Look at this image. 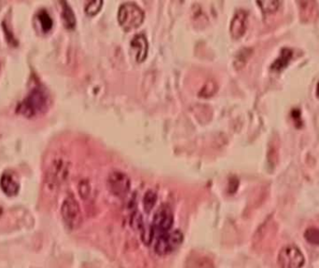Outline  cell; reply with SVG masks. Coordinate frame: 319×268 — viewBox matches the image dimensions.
Masks as SVG:
<instances>
[{"instance_id":"obj_16","label":"cell","mask_w":319,"mask_h":268,"mask_svg":"<svg viewBox=\"0 0 319 268\" xmlns=\"http://www.w3.org/2000/svg\"><path fill=\"white\" fill-rule=\"evenodd\" d=\"M157 198H158V195L156 194L155 191L148 190L146 192V194L143 197V206L145 211L147 212L151 211L157 202Z\"/></svg>"},{"instance_id":"obj_2","label":"cell","mask_w":319,"mask_h":268,"mask_svg":"<svg viewBox=\"0 0 319 268\" xmlns=\"http://www.w3.org/2000/svg\"><path fill=\"white\" fill-rule=\"evenodd\" d=\"M145 19L143 9L134 2H125L120 6L118 20L125 31H131L142 25Z\"/></svg>"},{"instance_id":"obj_21","label":"cell","mask_w":319,"mask_h":268,"mask_svg":"<svg viewBox=\"0 0 319 268\" xmlns=\"http://www.w3.org/2000/svg\"><path fill=\"white\" fill-rule=\"evenodd\" d=\"M317 94H318V96L319 97V83L318 84V90H317Z\"/></svg>"},{"instance_id":"obj_10","label":"cell","mask_w":319,"mask_h":268,"mask_svg":"<svg viewBox=\"0 0 319 268\" xmlns=\"http://www.w3.org/2000/svg\"><path fill=\"white\" fill-rule=\"evenodd\" d=\"M0 187L2 191L8 195H16L20 190V184L17 175L13 171H5L0 178Z\"/></svg>"},{"instance_id":"obj_14","label":"cell","mask_w":319,"mask_h":268,"mask_svg":"<svg viewBox=\"0 0 319 268\" xmlns=\"http://www.w3.org/2000/svg\"><path fill=\"white\" fill-rule=\"evenodd\" d=\"M62 4V18L64 25L68 29H73L76 25V17L71 7L66 2H61Z\"/></svg>"},{"instance_id":"obj_19","label":"cell","mask_w":319,"mask_h":268,"mask_svg":"<svg viewBox=\"0 0 319 268\" xmlns=\"http://www.w3.org/2000/svg\"><path fill=\"white\" fill-rule=\"evenodd\" d=\"M102 6H103V1H101V0L91 1L85 7V12L90 16H93L98 13Z\"/></svg>"},{"instance_id":"obj_18","label":"cell","mask_w":319,"mask_h":268,"mask_svg":"<svg viewBox=\"0 0 319 268\" xmlns=\"http://www.w3.org/2000/svg\"><path fill=\"white\" fill-rule=\"evenodd\" d=\"M305 239L313 245H319V228H308L304 233Z\"/></svg>"},{"instance_id":"obj_13","label":"cell","mask_w":319,"mask_h":268,"mask_svg":"<svg viewBox=\"0 0 319 268\" xmlns=\"http://www.w3.org/2000/svg\"><path fill=\"white\" fill-rule=\"evenodd\" d=\"M292 55H293L292 49H287V48L281 49L280 56L272 65V70H274V71L283 70L289 64V62H290V60L292 58Z\"/></svg>"},{"instance_id":"obj_15","label":"cell","mask_w":319,"mask_h":268,"mask_svg":"<svg viewBox=\"0 0 319 268\" xmlns=\"http://www.w3.org/2000/svg\"><path fill=\"white\" fill-rule=\"evenodd\" d=\"M38 19L41 24V28L44 32H49V30H51L53 22L46 9H41L38 12Z\"/></svg>"},{"instance_id":"obj_7","label":"cell","mask_w":319,"mask_h":268,"mask_svg":"<svg viewBox=\"0 0 319 268\" xmlns=\"http://www.w3.org/2000/svg\"><path fill=\"white\" fill-rule=\"evenodd\" d=\"M107 187L113 195L118 197H124L130 192L131 180L125 172L114 170L108 174Z\"/></svg>"},{"instance_id":"obj_3","label":"cell","mask_w":319,"mask_h":268,"mask_svg":"<svg viewBox=\"0 0 319 268\" xmlns=\"http://www.w3.org/2000/svg\"><path fill=\"white\" fill-rule=\"evenodd\" d=\"M69 174V163L62 156L52 159L45 174V186L50 191L58 189Z\"/></svg>"},{"instance_id":"obj_12","label":"cell","mask_w":319,"mask_h":268,"mask_svg":"<svg viewBox=\"0 0 319 268\" xmlns=\"http://www.w3.org/2000/svg\"><path fill=\"white\" fill-rule=\"evenodd\" d=\"M301 16L303 21H315L319 17V8L316 2H301Z\"/></svg>"},{"instance_id":"obj_11","label":"cell","mask_w":319,"mask_h":268,"mask_svg":"<svg viewBox=\"0 0 319 268\" xmlns=\"http://www.w3.org/2000/svg\"><path fill=\"white\" fill-rule=\"evenodd\" d=\"M132 49L136 52L137 62H143L147 57L148 43L144 34L136 35L131 40Z\"/></svg>"},{"instance_id":"obj_17","label":"cell","mask_w":319,"mask_h":268,"mask_svg":"<svg viewBox=\"0 0 319 268\" xmlns=\"http://www.w3.org/2000/svg\"><path fill=\"white\" fill-rule=\"evenodd\" d=\"M257 4L261 7L263 13H272L277 10L280 5V2L276 0H268V1H258Z\"/></svg>"},{"instance_id":"obj_5","label":"cell","mask_w":319,"mask_h":268,"mask_svg":"<svg viewBox=\"0 0 319 268\" xmlns=\"http://www.w3.org/2000/svg\"><path fill=\"white\" fill-rule=\"evenodd\" d=\"M184 241V235L180 230L169 231L160 235L156 241L154 251L156 254L164 256L176 252Z\"/></svg>"},{"instance_id":"obj_6","label":"cell","mask_w":319,"mask_h":268,"mask_svg":"<svg viewBox=\"0 0 319 268\" xmlns=\"http://www.w3.org/2000/svg\"><path fill=\"white\" fill-rule=\"evenodd\" d=\"M278 266L280 268H302L304 256L302 251L295 245H286L279 252Z\"/></svg>"},{"instance_id":"obj_8","label":"cell","mask_w":319,"mask_h":268,"mask_svg":"<svg viewBox=\"0 0 319 268\" xmlns=\"http://www.w3.org/2000/svg\"><path fill=\"white\" fill-rule=\"evenodd\" d=\"M174 225V214L167 205H163L156 211L152 221L151 229L153 232H157L160 235L167 233L171 230Z\"/></svg>"},{"instance_id":"obj_1","label":"cell","mask_w":319,"mask_h":268,"mask_svg":"<svg viewBox=\"0 0 319 268\" xmlns=\"http://www.w3.org/2000/svg\"><path fill=\"white\" fill-rule=\"evenodd\" d=\"M49 101V94L46 89L41 86L35 87L18 105L17 113L28 118L38 116L48 109Z\"/></svg>"},{"instance_id":"obj_9","label":"cell","mask_w":319,"mask_h":268,"mask_svg":"<svg viewBox=\"0 0 319 268\" xmlns=\"http://www.w3.org/2000/svg\"><path fill=\"white\" fill-rule=\"evenodd\" d=\"M246 26H247V12L244 9H239L231 19V22L229 25L230 35L234 38H240L246 32Z\"/></svg>"},{"instance_id":"obj_20","label":"cell","mask_w":319,"mask_h":268,"mask_svg":"<svg viewBox=\"0 0 319 268\" xmlns=\"http://www.w3.org/2000/svg\"><path fill=\"white\" fill-rule=\"evenodd\" d=\"M79 191H80V195H81L83 199L87 198L90 195L91 192L89 183L87 181H82V183L80 184Z\"/></svg>"},{"instance_id":"obj_4","label":"cell","mask_w":319,"mask_h":268,"mask_svg":"<svg viewBox=\"0 0 319 268\" xmlns=\"http://www.w3.org/2000/svg\"><path fill=\"white\" fill-rule=\"evenodd\" d=\"M61 215L69 230L73 231L82 226V210L74 195H68L65 198L61 207Z\"/></svg>"}]
</instances>
